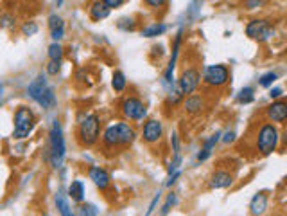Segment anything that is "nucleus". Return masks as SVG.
<instances>
[{"mask_svg":"<svg viewBox=\"0 0 287 216\" xmlns=\"http://www.w3.org/2000/svg\"><path fill=\"white\" fill-rule=\"evenodd\" d=\"M51 166L54 169H60L63 166V160H65V153H67V146H65V137H63V130H61L60 121H54L51 126Z\"/></svg>","mask_w":287,"mask_h":216,"instance_id":"nucleus-1","label":"nucleus"},{"mask_svg":"<svg viewBox=\"0 0 287 216\" xmlns=\"http://www.w3.org/2000/svg\"><path fill=\"white\" fill-rule=\"evenodd\" d=\"M278 141H280V134L276 126L271 125V123H264V125L258 128V134H257V151L260 153L262 157H267L271 155L276 146H278Z\"/></svg>","mask_w":287,"mask_h":216,"instance_id":"nucleus-2","label":"nucleus"},{"mask_svg":"<svg viewBox=\"0 0 287 216\" xmlns=\"http://www.w3.org/2000/svg\"><path fill=\"white\" fill-rule=\"evenodd\" d=\"M99 134H101V121H99L97 114L85 116V119L79 123V130H77L79 143L83 146H92L99 141Z\"/></svg>","mask_w":287,"mask_h":216,"instance_id":"nucleus-3","label":"nucleus"},{"mask_svg":"<svg viewBox=\"0 0 287 216\" xmlns=\"http://www.w3.org/2000/svg\"><path fill=\"white\" fill-rule=\"evenodd\" d=\"M35 128V114L29 106H18L15 112V139H26Z\"/></svg>","mask_w":287,"mask_h":216,"instance_id":"nucleus-4","label":"nucleus"},{"mask_svg":"<svg viewBox=\"0 0 287 216\" xmlns=\"http://www.w3.org/2000/svg\"><path fill=\"white\" fill-rule=\"evenodd\" d=\"M120 110H122L126 119H131V121H144V117L147 116V108L144 101L135 97V95L126 97L120 104Z\"/></svg>","mask_w":287,"mask_h":216,"instance_id":"nucleus-5","label":"nucleus"},{"mask_svg":"<svg viewBox=\"0 0 287 216\" xmlns=\"http://www.w3.org/2000/svg\"><path fill=\"white\" fill-rule=\"evenodd\" d=\"M228 79H230V72L226 65H210L203 74V81L208 86H223L228 83Z\"/></svg>","mask_w":287,"mask_h":216,"instance_id":"nucleus-6","label":"nucleus"},{"mask_svg":"<svg viewBox=\"0 0 287 216\" xmlns=\"http://www.w3.org/2000/svg\"><path fill=\"white\" fill-rule=\"evenodd\" d=\"M199 81H201V74L196 67H189L185 69L180 76V81H178V86L183 95H190L196 92V88L199 86Z\"/></svg>","mask_w":287,"mask_h":216,"instance_id":"nucleus-7","label":"nucleus"},{"mask_svg":"<svg viewBox=\"0 0 287 216\" xmlns=\"http://www.w3.org/2000/svg\"><path fill=\"white\" fill-rule=\"evenodd\" d=\"M246 35L257 42H267L273 36V27L267 20H251L246 26Z\"/></svg>","mask_w":287,"mask_h":216,"instance_id":"nucleus-8","label":"nucleus"},{"mask_svg":"<svg viewBox=\"0 0 287 216\" xmlns=\"http://www.w3.org/2000/svg\"><path fill=\"white\" fill-rule=\"evenodd\" d=\"M163 135V125L156 119H151L144 125V130H142V137L147 144H154L158 143Z\"/></svg>","mask_w":287,"mask_h":216,"instance_id":"nucleus-9","label":"nucleus"},{"mask_svg":"<svg viewBox=\"0 0 287 216\" xmlns=\"http://www.w3.org/2000/svg\"><path fill=\"white\" fill-rule=\"evenodd\" d=\"M88 177H90V180L94 182L101 191H106L108 187H110V184H112L110 173L104 168H101V166H92V168L88 169Z\"/></svg>","mask_w":287,"mask_h":216,"instance_id":"nucleus-10","label":"nucleus"},{"mask_svg":"<svg viewBox=\"0 0 287 216\" xmlns=\"http://www.w3.org/2000/svg\"><path fill=\"white\" fill-rule=\"evenodd\" d=\"M266 117L273 123H285L287 121V101H273L266 108Z\"/></svg>","mask_w":287,"mask_h":216,"instance_id":"nucleus-11","label":"nucleus"},{"mask_svg":"<svg viewBox=\"0 0 287 216\" xmlns=\"http://www.w3.org/2000/svg\"><path fill=\"white\" fill-rule=\"evenodd\" d=\"M117 128H119V137H120V148H128L135 143L137 139V130L129 123H117Z\"/></svg>","mask_w":287,"mask_h":216,"instance_id":"nucleus-12","label":"nucleus"},{"mask_svg":"<svg viewBox=\"0 0 287 216\" xmlns=\"http://www.w3.org/2000/svg\"><path fill=\"white\" fill-rule=\"evenodd\" d=\"M233 184V175L228 171H223L219 169L210 177V187L212 189H226Z\"/></svg>","mask_w":287,"mask_h":216,"instance_id":"nucleus-13","label":"nucleus"},{"mask_svg":"<svg viewBox=\"0 0 287 216\" xmlns=\"http://www.w3.org/2000/svg\"><path fill=\"white\" fill-rule=\"evenodd\" d=\"M110 11H112V9L108 8L103 0H95V2H92L90 9H88L90 18L94 22H101V20H104V18H108L110 17Z\"/></svg>","mask_w":287,"mask_h":216,"instance_id":"nucleus-14","label":"nucleus"},{"mask_svg":"<svg viewBox=\"0 0 287 216\" xmlns=\"http://www.w3.org/2000/svg\"><path fill=\"white\" fill-rule=\"evenodd\" d=\"M103 144L108 150H115V148L120 146V137H119V128H117V125L108 126V128L104 130Z\"/></svg>","mask_w":287,"mask_h":216,"instance_id":"nucleus-15","label":"nucleus"},{"mask_svg":"<svg viewBox=\"0 0 287 216\" xmlns=\"http://www.w3.org/2000/svg\"><path fill=\"white\" fill-rule=\"evenodd\" d=\"M181 36H183V31H178V35H176V40H174V47H172V56H171V61H169V67L165 70V83H172V70L176 67V61H178V52H180V43H181Z\"/></svg>","mask_w":287,"mask_h":216,"instance_id":"nucleus-16","label":"nucleus"},{"mask_svg":"<svg viewBox=\"0 0 287 216\" xmlns=\"http://www.w3.org/2000/svg\"><path fill=\"white\" fill-rule=\"evenodd\" d=\"M47 86H49L47 85V78H45L43 74H38V76H36V78L29 83V86H27V94H29L31 97L36 101V99H38V95L42 94Z\"/></svg>","mask_w":287,"mask_h":216,"instance_id":"nucleus-17","label":"nucleus"},{"mask_svg":"<svg viewBox=\"0 0 287 216\" xmlns=\"http://www.w3.org/2000/svg\"><path fill=\"white\" fill-rule=\"evenodd\" d=\"M249 209H251L253 216H260L266 212L267 209V194L266 193H257L253 196L251 203H249Z\"/></svg>","mask_w":287,"mask_h":216,"instance_id":"nucleus-18","label":"nucleus"},{"mask_svg":"<svg viewBox=\"0 0 287 216\" xmlns=\"http://www.w3.org/2000/svg\"><path fill=\"white\" fill-rule=\"evenodd\" d=\"M203 106H205V101H203L201 95H192V94H190L183 103L185 112L190 114V116H196V114H199L203 110Z\"/></svg>","mask_w":287,"mask_h":216,"instance_id":"nucleus-19","label":"nucleus"},{"mask_svg":"<svg viewBox=\"0 0 287 216\" xmlns=\"http://www.w3.org/2000/svg\"><path fill=\"white\" fill-rule=\"evenodd\" d=\"M36 103H38L42 108H45V110H51V108L56 106V94L52 90V86H47V88L38 95Z\"/></svg>","mask_w":287,"mask_h":216,"instance_id":"nucleus-20","label":"nucleus"},{"mask_svg":"<svg viewBox=\"0 0 287 216\" xmlns=\"http://www.w3.org/2000/svg\"><path fill=\"white\" fill-rule=\"evenodd\" d=\"M219 137H221V134H219V132H217V134L212 135V137L208 139V141H205V144H203L201 151L197 153V160H199V162H203V160H206V159H208V157L212 155V150H214L215 144L219 143Z\"/></svg>","mask_w":287,"mask_h":216,"instance_id":"nucleus-21","label":"nucleus"},{"mask_svg":"<svg viewBox=\"0 0 287 216\" xmlns=\"http://www.w3.org/2000/svg\"><path fill=\"white\" fill-rule=\"evenodd\" d=\"M56 207H58V212L61 216H76L70 209L69 202H67V196H65L63 191H58L56 193Z\"/></svg>","mask_w":287,"mask_h":216,"instance_id":"nucleus-22","label":"nucleus"},{"mask_svg":"<svg viewBox=\"0 0 287 216\" xmlns=\"http://www.w3.org/2000/svg\"><path fill=\"white\" fill-rule=\"evenodd\" d=\"M69 196L74 202H83L85 200V186L81 180H74L69 187Z\"/></svg>","mask_w":287,"mask_h":216,"instance_id":"nucleus-23","label":"nucleus"},{"mask_svg":"<svg viewBox=\"0 0 287 216\" xmlns=\"http://www.w3.org/2000/svg\"><path fill=\"white\" fill-rule=\"evenodd\" d=\"M165 31H167V26H165V24H153V26L142 29V36H146V38H154V36H162Z\"/></svg>","mask_w":287,"mask_h":216,"instance_id":"nucleus-24","label":"nucleus"},{"mask_svg":"<svg viewBox=\"0 0 287 216\" xmlns=\"http://www.w3.org/2000/svg\"><path fill=\"white\" fill-rule=\"evenodd\" d=\"M126 76L124 72H120V70H115L113 72V79H112V86H113V90L115 92H122L126 88Z\"/></svg>","mask_w":287,"mask_h":216,"instance_id":"nucleus-25","label":"nucleus"},{"mask_svg":"<svg viewBox=\"0 0 287 216\" xmlns=\"http://www.w3.org/2000/svg\"><path fill=\"white\" fill-rule=\"evenodd\" d=\"M49 58H51V61H60L63 60V47H61L60 42H54L49 45Z\"/></svg>","mask_w":287,"mask_h":216,"instance_id":"nucleus-26","label":"nucleus"},{"mask_svg":"<svg viewBox=\"0 0 287 216\" xmlns=\"http://www.w3.org/2000/svg\"><path fill=\"white\" fill-rule=\"evenodd\" d=\"M253 99H255V90H253L251 86H244V88L239 92V95H237V101H239L240 104H248L251 103Z\"/></svg>","mask_w":287,"mask_h":216,"instance_id":"nucleus-27","label":"nucleus"},{"mask_svg":"<svg viewBox=\"0 0 287 216\" xmlns=\"http://www.w3.org/2000/svg\"><path fill=\"white\" fill-rule=\"evenodd\" d=\"M61 27H65L63 18H61L60 15H51V17H49V29H51V33L56 29H61Z\"/></svg>","mask_w":287,"mask_h":216,"instance_id":"nucleus-28","label":"nucleus"},{"mask_svg":"<svg viewBox=\"0 0 287 216\" xmlns=\"http://www.w3.org/2000/svg\"><path fill=\"white\" fill-rule=\"evenodd\" d=\"M276 78H278V76H276V72H266V74H262V76H260L258 83H260V86H271Z\"/></svg>","mask_w":287,"mask_h":216,"instance_id":"nucleus-29","label":"nucleus"},{"mask_svg":"<svg viewBox=\"0 0 287 216\" xmlns=\"http://www.w3.org/2000/svg\"><path fill=\"white\" fill-rule=\"evenodd\" d=\"M176 202H178V196H176L174 193H171L167 196V202L163 203V207H162V214L165 216V214H169V211H171V207H174L176 205Z\"/></svg>","mask_w":287,"mask_h":216,"instance_id":"nucleus-30","label":"nucleus"},{"mask_svg":"<svg viewBox=\"0 0 287 216\" xmlns=\"http://www.w3.org/2000/svg\"><path fill=\"white\" fill-rule=\"evenodd\" d=\"M79 211H81L83 216H99V209L95 207L94 203H83Z\"/></svg>","mask_w":287,"mask_h":216,"instance_id":"nucleus-31","label":"nucleus"},{"mask_svg":"<svg viewBox=\"0 0 287 216\" xmlns=\"http://www.w3.org/2000/svg\"><path fill=\"white\" fill-rule=\"evenodd\" d=\"M22 33H24V36H33L38 33V26H36L35 22H26L24 27H22Z\"/></svg>","mask_w":287,"mask_h":216,"instance_id":"nucleus-32","label":"nucleus"},{"mask_svg":"<svg viewBox=\"0 0 287 216\" xmlns=\"http://www.w3.org/2000/svg\"><path fill=\"white\" fill-rule=\"evenodd\" d=\"M119 27L122 31H135V20L133 18H122L119 22Z\"/></svg>","mask_w":287,"mask_h":216,"instance_id":"nucleus-33","label":"nucleus"},{"mask_svg":"<svg viewBox=\"0 0 287 216\" xmlns=\"http://www.w3.org/2000/svg\"><path fill=\"white\" fill-rule=\"evenodd\" d=\"M61 70V63L60 61H49L47 65V74L49 76H58Z\"/></svg>","mask_w":287,"mask_h":216,"instance_id":"nucleus-34","label":"nucleus"},{"mask_svg":"<svg viewBox=\"0 0 287 216\" xmlns=\"http://www.w3.org/2000/svg\"><path fill=\"white\" fill-rule=\"evenodd\" d=\"M144 4H147L149 8H153V9H160V8H163V6L167 4V0H144Z\"/></svg>","mask_w":287,"mask_h":216,"instance_id":"nucleus-35","label":"nucleus"},{"mask_svg":"<svg viewBox=\"0 0 287 216\" xmlns=\"http://www.w3.org/2000/svg\"><path fill=\"white\" fill-rule=\"evenodd\" d=\"M244 4L248 9H257V8H262V6L266 4V0H244Z\"/></svg>","mask_w":287,"mask_h":216,"instance_id":"nucleus-36","label":"nucleus"},{"mask_svg":"<svg viewBox=\"0 0 287 216\" xmlns=\"http://www.w3.org/2000/svg\"><path fill=\"white\" fill-rule=\"evenodd\" d=\"M103 2H104V4H106L110 9H115V8H120V6L124 4L126 0H103Z\"/></svg>","mask_w":287,"mask_h":216,"instance_id":"nucleus-37","label":"nucleus"},{"mask_svg":"<svg viewBox=\"0 0 287 216\" xmlns=\"http://www.w3.org/2000/svg\"><path fill=\"white\" fill-rule=\"evenodd\" d=\"M158 202H160V193L156 194L153 198V202H151V205H149V209H147V212H146V216H151L154 212V209H156V205H158Z\"/></svg>","mask_w":287,"mask_h":216,"instance_id":"nucleus-38","label":"nucleus"},{"mask_svg":"<svg viewBox=\"0 0 287 216\" xmlns=\"http://www.w3.org/2000/svg\"><path fill=\"white\" fill-rule=\"evenodd\" d=\"M51 35H52V38H54V42H60V40L65 36V27H61V29H56V31H52Z\"/></svg>","mask_w":287,"mask_h":216,"instance_id":"nucleus-39","label":"nucleus"},{"mask_svg":"<svg viewBox=\"0 0 287 216\" xmlns=\"http://www.w3.org/2000/svg\"><path fill=\"white\" fill-rule=\"evenodd\" d=\"M171 143H172V151H174V155H178V153H180V143H178V135L176 134H172Z\"/></svg>","mask_w":287,"mask_h":216,"instance_id":"nucleus-40","label":"nucleus"},{"mask_svg":"<svg viewBox=\"0 0 287 216\" xmlns=\"http://www.w3.org/2000/svg\"><path fill=\"white\" fill-rule=\"evenodd\" d=\"M282 95H283L282 88H271V92H269L271 99H278V97H282Z\"/></svg>","mask_w":287,"mask_h":216,"instance_id":"nucleus-41","label":"nucleus"},{"mask_svg":"<svg viewBox=\"0 0 287 216\" xmlns=\"http://www.w3.org/2000/svg\"><path fill=\"white\" fill-rule=\"evenodd\" d=\"M178 177H180V169H178V171H174V173H172L171 177H169V180L165 182V186H167V187H171L172 184H174V182H176V178H178Z\"/></svg>","mask_w":287,"mask_h":216,"instance_id":"nucleus-42","label":"nucleus"},{"mask_svg":"<svg viewBox=\"0 0 287 216\" xmlns=\"http://www.w3.org/2000/svg\"><path fill=\"white\" fill-rule=\"evenodd\" d=\"M0 24H2V27H11V26H15V24H13V18L8 17V15H6V17H2V22H0Z\"/></svg>","mask_w":287,"mask_h":216,"instance_id":"nucleus-43","label":"nucleus"},{"mask_svg":"<svg viewBox=\"0 0 287 216\" xmlns=\"http://www.w3.org/2000/svg\"><path fill=\"white\" fill-rule=\"evenodd\" d=\"M233 137H235V135H233V132H226V134H224V143H231V141H233Z\"/></svg>","mask_w":287,"mask_h":216,"instance_id":"nucleus-44","label":"nucleus"},{"mask_svg":"<svg viewBox=\"0 0 287 216\" xmlns=\"http://www.w3.org/2000/svg\"><path fill=\"white\" fill-rule=\"evenodd\" d=\"M63 2H65V0H56V6H58V8H61V6H63Z\"/></svg>","mask_w":287,"mask_h":216,"instance_id":"nucleus-45","label":"nucleus"},{"mask_svg":"<svg viewBox=\"0 0 287 216\" xmlns=\"http://www.w3.org/2000/svg\"><path fill=\"white\" fill-rule=\"evenodd\" d=\"M0 92H2V86H0Z\"/></svg>","mask_w":287,"mask_h":216,"instance_id":"nucleus-46","label":"nucleus"}]
</instances>
